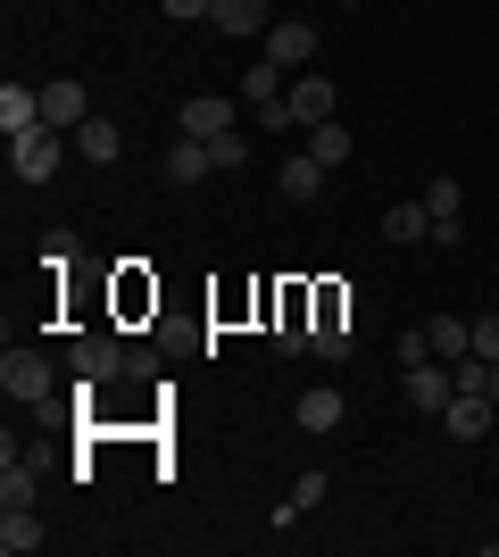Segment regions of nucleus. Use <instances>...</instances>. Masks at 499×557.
<instances>
[{
  "instance_id": "12",
  "label": "nucleus",
  "mask_w": 499,
  "mask_h": 557,
  "mask_svg": "<svg viewBox=\"0 0 499 557\" xmlns=\"http://www.w3.org/2000/svg\"><path fill=\"white\" fill-rule=\"evenodd\" d=\"M284 100H291V116H300V134H309V125H325V116H333V75H300Z\"/></svg>"
},
{
  "instance_id": "6",
  "label": "nucleus",
  "mask_w": 499,
  "mask_h": 557,
  "mask_svg": "<svg viewBox=\"0 0 499 557\" xmlns=\"http://www.w3.org/2000/svg\"><path fill=\"white\" fill-rule=\"evenodd\" d=\"M408 399H416L425 417H441V408L458 399V374L441 367V358H425V367H408Z\"/></svg>"
},
{
  "instance_id": "10",
  "label": "nucleus",
  "mask_w": 499,
  "mask_h": 557,
  "mask_svg": "<svg viewBox=\"0 0 499 557\" xmlns=\"http://www.w3.org/2000/svg\"><path fill=\"white\" fill-rule=\"evenodd\" d=\"M42 516H34V508H0V557H34V549H42Z\"/></svg>"
},
{
  "instance_id": "22",
  "label": "nucleus",
  "mask_w": 499,
  "mask_h": 557,
  "mask_svg": "<svg viewBox=\"0 0 499 557\" xmlns=\"http://www.w3.org/2000/svg\"><path fill=\"white\" fill-rule=\"evenodd\" d=\"M350 342H358V333H350V317H325V325L309 333V349H316V358H350Z\"/></svg>"
},
{
  "instance_id": "7",
  "label": "nucleus",
  "mask_w": 499,
  "mask_h": 557,
  "mask_svg": "<svg viewBox=\"0 0 499 557\" xmlns=\"http://www.w3.org/2000/svg\"><path fill=\"white\" fill-rule=\"evenodd\" d=\"M84 84H67V75H59V84H42V125L50 134H75V125H84Z\"/></svg>"
},
{
  "instance_id": "18",
  "label": "nucleus",
  "mask_w": 499,
  "mask_h": 557,
  "mask_svg": "<svg viewBox=\"0 0 499 557\" xmlns=\"http://www.w3.org/2000/svg\"><path fill=\"white\" fill-rule=\"evenodd\" d=\"M383 242H433V209H425V200H400V209H383Z\"/></svg>"
},
{
  "instance_id": "28",
  "label": "nucleus",
  "mask_w": 499,
  "mask_h": 557,
  "mask_svg": "<svg viewBox=\"0 0 499 557\" xmlns=\"http://www.w3.org/2000/svg\"><path fill=\"white\" fill-rule=\"evenodd\" d=\"M425 358H433V342H425V325H416V333H400V367H425Z\"/></svg>"
},
{
  "instance_id": "26",
  "label": "nucleus",
  "mask_w": 499,
  "mask_h": 557,
  "mask_svg": "<svg viewBox=\"0 0 499 557\" xmlns=\"http://www.w3.org/2000/svg\"><path fill=\"white\" fill-rule=\"evenodd\" d=\"M209 150H216V166H225V175H234V166H241V159H250V134H216V141H209Z\"/></svg>"
},
{
  "instance_id": "23",
  "label": "nucleus",
  "mask_w": 499,
  "mask_h": 557,
  "mask_svg": "<svg viewBox=\"0 0 499 557\" xmlns=\"http://www.w3.org/2000/svg\"><path fill=\"white\" fill-rule=\"evenodd\" d=\"M250 116H259V134H300V116H291V100H284V92H275V100H259Z\"/></svg>"
},
{
  "instance_id": "13",
  "label": "nucleus",
  "mask_w": 499,
  "mask_h": 557,
  "mask_svg": "<svg viewBox=\"0 0 499 557\" xmlns=\"http://www.w3.org/2000/svg\"><path fill=\"white\" fill-rule=\"evenodd\" d=\"M42 499V466L34 458H0V508H34Z\"/></svg>"
},
{
  "instance_id": "16",
  "label": "nucleus",
  "mask_w": 499,
  "mask_h": 557,
  "mask_svg": "<svg viewBox=\"0 0 499 557\" xmlns=\"http://www.w3.org/2000/svg\"><path fill=\"white\" fill-rule=\"evenodd\" d=\"M75 141H84V159H92V166H117V159H125V134L109 125V116H84V125H75Z\"/></svg>"
},
{
  "instance_id": "17",
  "label": "nucleus",
  "mask_w": 499,
  "mask_h": 557,
  "mask_svg": "<svg viewBox=\"0 0 499 557\" xmlns=\"http://www.w3.org/2000/svg\"><path fill=\"white\" fill-rule=\"evenodd\" d=\"M209 25H216V34H266L275 17H266V0H216Z\"/></svg>"
},
{
  "instance_id": "21",
  "label": "nucleus",
  "mask_w": 499,
  "mask_h": 557,
  "mask_svg": "<svg viewBox=\"0 0 499 557\" xmlns=\"http://www.w3.org/2000/svg\"><path fill=\"white\" fill-rule=\"evenodd\" d=\"M275 92H284V67H275V59L241 67V100H250V109H259V100H275Z\"/></svg>"
},
{
  "instance_id": "30",
  "label": "nucleus",
  "mask_w": 499,
  "mask_h": 557,
  "mask_svg": "<svg viewBox=\"0 0 499 557\" xmlns=\"http://www.w3.org/2000/svg\"><path fill=\"white\" fill-rule=\"evenodd\" d=\"M475 358H499V317H475Z\"/></svg>"
},
{
  "instance_id": "32",
  "label": "nucleus",
  "mask_w": 499,
  "mask_h": 557,
  "mask_svg": "<svg viewBox=\"0 0 499 557\" xmlns=\"http://www.w3.org/2000/svg\"><path fill=\"white\" fill-rule=\"evenodd\" d=\"M341 9H358V0H341Z\"/></svg>"
},
{
  "instance_id": "1",
  "label": "nucleus",
  "mask_w": 499,
  "mask_h": 557,
  "mask_svg": "<svg viewBox=\"0 0 499 557\" xmlns=\"http://www.w3.org/2000/svg\"><path fill=\"white\" fill-rule=\"evenodd\" d=\"M0 392L17 399V408H50L59 374H50V358H42V349H9V358H0Z\"/></svg>"
},
{
  "instance_id": "20",
  "label": "nucleus",
  "mask_w": 499,
  "mask_h": 557,
  "mask_svg": "<svg viewBox=\"0 0 499 557\" xmlns=\"http://www.w3.org/2000/svg\"><path fill=\"white\" fill-rule=\"evenodd\" d=\"M309 159H316V166H341V159H350V125H341V116L309 125Z\"/></svg>"
},
{
  "instance_id": "2",
  "label": "nucleus",
  "mask_w": 499,
  "mask_h": 557,
  "mask_svg": "<svg viewBox=\"0 0 499 557\" xmlns=\"http://www.w3.org/2000/svg\"><path fill=\"white\" fill-rule=\"evenodd\" d=\"M59 159H67V141L50 134V125L9 134V175H17V184H50V175H59Z\"/></svg>"
},
{
  "instance_id": "11",
  "label": "nucleus",
  "mask_w": 499,
  "mask_h": 557,
  "mask_svg": "<svg viewBox=\"0 0 499 557\" xmlns=\"http://www.w3.org/2000/svg\"><path fill=\"white\" fill-rule=\"evenodd\" d=\"M291 424H300V433H333V424H341V392H333V383L300 392V399H291Z\"/></svg>"
},
{
  "instance_id": "25",
  "label": "nucleus",
  "mask_w": 499,
  "mask_h": 557,
  "mask_svg": "<svg viewBox=\"0 0 499 557\" xmlns=\"http://www.w3.org/2000/svg\"><path fill=\"white\" fill-rule=\"evenodd\" d=\"M325 491H333V483H325V466H309V474H300V483H291V508L309 516V508H316V499H325Z\"/></svg>"
},
{
  "instance_id": "29",
  "label": "nucleus",
  "mask_w": 499,
  "mask_h": 557,
  "mask_svg": "<svg viewBox=\"0 0 499 557\" xmlns=\"http://www.w3.org/2000/svg\"><path fill=\"white\" fill-rule=\"evenodd\" d=\"M42 258H50V267H59V258H75V233H67V225H50V233H42Z\"/></svg>"
},
{
  "instance_id": "31",
  "label": "nucleus",
  "mask_w": 499,
  "mask_h": 557,
  "mask_svg": "<svg viewBox=\"0 0 499 557\" xmlns=\"http://www.w3.org/2000/svg\"><path fill=\"white\" fill-rule=\"evenodd\" d=\"M483 557H499V541H483Z\"/></svg>"
},
{
  "instance_id": "19",
  "label": "nucleus",
  "mask_w": 499,
  "mask_h": 557,
  "mask_svg": "<svg viewBox=\"0 0 499 557\" xmlns=\"http://www.w3.org/2000/svg\"><path fill=\"white\" fill-rule=\"evenodd\" d=\"M34 125H42V92L9 84V92H0V134H34Z\"/></svg>"
},
{
  "instance_id": "8",
  "label": "nucleus",
  "mask_w": 499,
  "mask_h": 557,
  "mask_svg": "<svg viewBox=\"0 0 499 557\" xmlns=\"http://www.w3.org/2000/svg\"><path fill=\"white\" fill-rule=\"evenodd\" d=\"M184 134H200V141L234 134V100H225V92H191L184 100Z\"/></svg>"
},
{
  "instance_id": "5",
  "label": "nucleus",
  "mask_w": 499,
  "mask_h": 557,
  "mask_svg": "<svg viewBox=\"0 0 499 557\" xmlns=\"http://www.w3.org/2000/svg\"><path fill=\"white\" fill-rule=\"evenodd\" d=\"M109 374H125L117 333H84V342H75V383H109Z\"/></svg>"
},
{
  "instance_id": "14",
  "label": "nucleus",
  "mask_w": 499,
  "mask_h": 557,
  "mask_svg": "<svg viewBox=\"0 0 499 557\" xmlns=\"http://www.w3.org/2000/svg\"><path fill=\"white\" fill-rule=\"evenodd\" d=\"M425 342H433V358H441V367H458V358L475 349V325H466V317H425Z\"/></svg>"
},
{
  "instance_id": "24",
  "label": "nucleus",
  "mask_w": 499,
  "mask_h": 557,
  "mask_svg": "<svg viewBox=\"0 0 499 557\" xmlns=\"http://www.w3.org/2000/svg\"><path fill=\"white\" fill-rule=\"evenodd\" d=\"M458 200H466V191H458V175H433V184H425V209H433V216H458Z\"/></svg>"
},
{
  "instance_id": "9",
  "label": "nucleus",
  "mask_w": 499,
  "mask_h": 557,
  "mask_svg": "<svg viewBox=\"0 0 499 557\" xmlns=\"http://www.w3.org/2000/svg\"><path fill=\"white\" fill-rule=\"evenodd\" d=\"M209 166H216V150H209V141H200V134L166 141V184H175V191H184V184H200Z\"/></svg>"
},
{
  "instance_id": "3",
  "label": "nucleus",
  "mask_w": 499,
  "mask_h": 557,
  "mask_svg": "<svg viewBox=\"0 0 499 557\" xmlns=\"http://www.w3.org/2000/svg\"><path fill=\"white\" fill-rule=\"evenodd\" d=\"M441 433H450V442H483V433H499V399L458 392L450 408H441Z\"/></svg>"
},
{
  "instance_id": "27",
  "label": "nucleus",
  "mask_w": 499,
  "mask_h": 557,
  "mask_svg": "<svg viewBox=\"0 0 499 557\" xmlns=\"http://www.w3.org/2000/svg\"><path fill=\"white\" fill-rule=\"evenodd\" d=\"M159 9H166V17H175V25H200V17H209V9H216V0H159Z\"/></svg>"
},
{
  "instance_id": "15",
  "label": "nucleus",
  "mask_w": 499,
  "mask_h": 557,
  "mask_svg": "<svg viewBox=\"0 0 499 557\" xmlns=\"http://www.w3.org/2000/svg\"><path fill=\"white\" fill-rule=\"evenodd\" d=\"M325 175H333V166H316L309 150H291L284 175H275V191H284V200H316V191H325Z\"/></svg>"
},
{
  "instance_id": "4",
  "label": "nucleus",
  "mask_w": 499,
  "mask_h": 557,
  "mask_svg": "<svg viewBox=\"0 0 499 557\" xmlns=\"http://www.w3.org/2000/svg\"><path fill=\"white\" fill-rule=\"evenodd\" d=\"M266 59H275V67H309L316 59V25L309 17H275L266 25Z\"/></svg>"
}]
</instances>
